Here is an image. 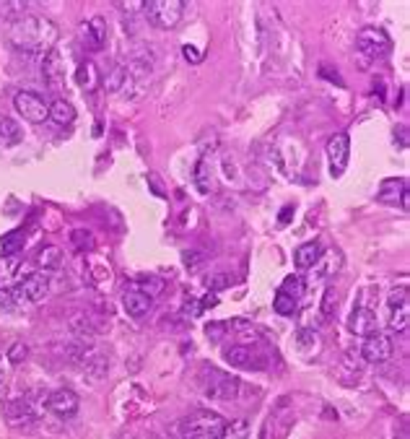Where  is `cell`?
<instances>
[{
  "label": "cell",
  "instance_id": "obj_6",
  "mask_svg": "<svg viewBox=\"0 0 410 439\" xmlns=\"http://www.w3.org/2000/svg\"><path fill=\"white\" fill-rule=\"evenodd\" d=\"M13 107H16V112L21 117L34 122V125L49 120V104L39 94H34V91H19V94L13 96Z\"/></svg>",
  "mask_w": 410,
  "mask_h": 439
},
{
  "label": "cell",
  "instance_id": "obj_14",
  "mask_svg": "<svg viewBox=\"0 0 410 439\" xmlns=\"http://www.w3.org/2000/svg\"><path fill=\"white\" fill-rule=\"evenodd\" d=\"M348 328H351V333L361 335V338H369V335L379 333V320H376L374 309L356 307L351 315V320H348Z\"/></svg>",
  "mask_w": 410,
  "mask_h": 439
},
{
  "label": "cell",
  "instance_id": "obj_2",
  "mask_svg": "<svg viewBox=\"0 0 410 439\" xmlns=\"http://www.w3.org/2000/svg\"><path fill=\"white\" fill-rule=\"evenodd\" d=\"M223 431H226V421L211 411H198L176 424L179 439H221Z\"/></svg>",
  "mask_w": 410,
  "mask_h": 439
},
{
  "label": "cell",
  "instance_id": "obj_11",
  "mask_svg": "<svg viewBox=\"0 0 410 439\" xmlns=\"http://www.w3.org/2000/svg\"><path fill=\"white\" fill-rule=\"evenodd\" d=\"M5 421L11 429H29L36 424V408L29 398H13L5 405Z\"/></svg>",
  "mask_w": 410,
  "mask_h": 439
},
{
  "label": "cell",
  "instance_id": "obj_32",
  "mask_svg": "<svg viewBox=\"0 0 410 439\" xmlns=\"http://www.w3.org/2000/svg\"><path fill=\"white\" fill-rule=\"evenodd\" d=\"M71 242L78 249H91V247H94V234H91L89 229H73Z\"/></svg>",
  "mask_w": 410,
  "mask_h": 439
},
{
  "label": "cell",
  "instance_id": "obj_38",
  "mask_svg": "<svg viewBox=\"0 0 410 439\" xmlns=\"http://www.w3.org/2000/svg\"><path fill=\"white\" fill-rule=\"evenodd\" d=\"M231 284V278L226 273H213V275H208V289L211 291H223L226 286Z\"/></svg>",
  "mask_w": 410,
  "mask_h": 439
},
{
  "label": "cell",
  "instance_id": "obj_18",
  "mask_svg": "<svg viewBox=\"0 0 410 439\" xmlns=\"http://www.w3.org/2000/svg\"><path fill=\"white\" fill-rule=\"evenodd\" d=\"M379 201L382 203H402L408 208V182L405 179H385L379 188Z\"/></svg>",
  "mask_w": 410,
  "mask_h": 439
},
{
  "label": "cell",
  "instance_id": "obj_29",
  "mask_svg": "<svg viewBox=\"0 0 410 439\" xmlns=\"http://www.w3.org/2000/svg\"><path fill=\"white\" fill-rule=\"evenodd\" d=\"M278 291L286 294V297H291L293 302H299V299L304 297V281H301L299 275H286V281L281 284Z\"/></svg>",
  "mask_w": 410,
  "mask_h": 439
},
{
  "label": "cell",
  "instance_id": "obj_17",
  "mask_svg": "<svg viewBox=\"0 0 410 439\" xmlns=\"http://www.w3.org/2000/svg\"><path fill=\"white\" fill-rule=\"evenodd\" d=\"M153 307V299L146 297L143 291H125V297H122V309H125V315L128 317H135V320H141V317H146L148 312H151Z\"/></svg>",
  "mask_w": 410,
  "mask_h": 439
},
{
  "label": "cell",
  "instance_id": "obj_19",
  "mask_svg": "<svg viewBox=\"0 0 410 439\" xmlns=\"http://www.w3.org/2000/svg\"><path fill=\"white\" fill-rule=\"evenodd\" d=\"M223 359L231 364V367H239V369H260V361H258V354L249 348V346H231Z\"/></svg>",
  "mask_w": 410,
  "mask_h": 439
},
{
  "label": "cell",
  "instance_id": "obj_43",
  "mask_svg": "<svg viewBox=\"0 0 410 439\" xmlns=\"http://www.w3.org/2000/svg\"><path fill=\"white\" fill-rule=\"evenodd\" d=\"M218 304V299H216V294H208V297L203 299V309H208V307H216Z\"/></svg>",
  "mask_w": 410,
  "mask_h": 439
},
{
  "label": "cell",
  "instance_id": "obj_10",
  "mask_svg": "<svg viewBox=\"0 0 410 439\" xmlns=\"http://www.w3.org/2000/svg\"><path fill=\"white\" fill-rule=\"evenodd\" d=\"M348 154H351V138L348 133H335L328 141V159H330V175L340 177L348 166Z\"/></svg>",
  "mask_w": 410,
  "mask_h": 439
},
{
  "label": "cell",
  "instance_id": "obj_27",
  "mask_svg": "<svg viewBox=\"0 0 410 439\" xmlns=\"http://www.w3.org/2000/svg\"><path fill=\"white\" fill-rule=\"evenodd\" d=\"M340 271V255L338 252H328V255H319V260L315 262V273L319 278H328V275L338 273Z\"/></svg>",
  "mask_w": 410,
  "mask_h": 439
},
{
  "label": "cell",
  "instance_id": "obj_1",
  "mask_svg": "<svg viewBox=\"0 0 410 439\" xmlns=\"http://www.w3.org/2000/svg\"><path fill=\"white\" fill-rule=\"evenodd\" d=\"M58 34V26L42 16H24L8 26V39L13 45L24 52H36V55H47L55 47Z\"/></svg>",
  "mask_w": 410,
  "mask_h": 439
},
{
  "label": "cell",
  "instance_id": "obj_16",
  "mask_svg": "<svg viewBox=\"0 0 410 439\" xmlns=\"http://www.w3.org/2000/svg\"><path fill=\"white\" fill-rule=\"evenodd\" d=\"M133 81H135V78L130 76L125 65H115V68L102 78V83H104V89L109 94H133V91H135V89H133Z\"/></svg>",
  "mask_w": 410,
  "mask_h": 439
},
{
  "label": "cell",
  "instance_id": "obj_22",
  "mask_svg": "<svg viewBox=\"0 0 410 439\" xmlns=\"http://www.w3.org/2000/svg\"><path fill=\"white\" fill-rule=\"evenodd\" d=\"M76 83L81 86L83 91H89V94L99 89L102 76H99V71H96V65L91 63V60H86V63H81V65H78V71H76Z\"/></svg>",
  "mask_w": 410,
  "mask_h": 439
},
{
  "label": "cell",
  "instance_id": "obj_30",
  "mask_svg": "<svg viewBox=\"0 0 410 439\" xmlns=\"http://www.w3.org/2000/svg\"><path fill=\"white\" fill-rule=\"evenodd\" d=\"M26 8H29V3H24V0H3L0 3V16L3 19H24Z\"/></svg>",
  "mask_w": 410,
  "mask_h": 439
},
{
  "label": "cell",
  "instance_id": "obj_34",
  "mask_svg": "<svg viewBox=\"0 0 410 439\" xmlns=\"http://www.w3.org/2000/svg\"><path fill=\"white\" fill-rule=\"evenodd\" d=\"M273 307H275V312L278 315H293L296 312V302H293L291 297H286V294H275V302H273Z\"/></svg>",
  "mask_w": 410,
  "mask_h": 439
},
{
  "label": "cell",
  "instance_id": "obj_9",
  "mask_svg": "<svg viewBox=\"0 0 410 439\" xmlns=\"http://www.w3.org/2000/svg\"><path fill=\"white\" fill-rule=\"evenodd\" d=\"M387 312H389V328L395 333H405L410 322V304H408V286L395 289L387 299Z\"/></svg>",
  "mask_w": 410,
  "mask_h": 439
},
{
  "label": "cell",
  "instance_id": "obj_25",
  "mask_svg": "<svg viewBox=\"0 0 410 439\" xmlns=\"http://www.w3.org/2000/svg\"><path fill=\"white\" fill-rule=\"evenodd\" d=\"M106 372H109V359L102 357L99 351L83 364V377L89 382H102L106 377Z\"/></svg>",
  "mask_w": 410,
  "mask_h": 439
},
{
  "label": "cell",
  "instance_id": "obj_33",
  "mask_svg": "<svg viewBox=\"0 0 410 439\" xmlns=\"http://www.w3.org/2000/svg\"><path fill=\"white\" fill-rule=\"evenodd\" d=\"M138 291H143L146 297H159L161 291H164V281L161 278H156V275H151V278H143L141 286H138Z\"/></svg>",
  "mask_w": 410,
  "mask_h": 439
},
{
  "label": "cell",
  "instance_id": "obj_13",
  "mask_svg": "<svg viewBox=\"0 0 410 439\" xmlns=\"http://www.w3.org/2000/svg\"><path fill=\"white\" fill-rule=\"evenodd\" d=\"M81 42L89 49H102L106 42V19L104 16H91L81 26Z\"/></svg>",
  "mask_w": 410,
  "mask_h": 439
},
{
  "label": "cell",
  "instance_id": "obj_35",
  "mask_svg": "<svg viewBox=\"0 0 410 439\" xmlns=\"http://www.w3.org/2000/svg\"><path fill=\"white\" fill-rule=\"evenodd\" d=\"M26 357H29V346L21 344V341H16V344L8 348V361H11V364H21Z\"/></svg>",
  "mask_w": 410,
  "mask_h": 439
},
{
  "label": "cell",
  "instance_id": "obj_26",
  "mask_svg": "<svg viewBox=\"0 0 410 439\" xmlns=\"http://www.w3.org/2000/svg\"><path fill=\"white\" fill-rule=\"evenodd\" d=\"M24 138L21 125L11 117H0V146H16Z\"/></svg>",
  "mask_w": 410,
  "mask_h": 439
},
{
  "label": "cell",
  "instance_id": "obj_28",
  "mask_svg": "<svg viewBox=\"0 0 410 439\" xmlns=\"http://www.w3.org/2000/svg\"><path fill=\"white\" fill-rule=\"evenodd\" d=\"M24 229H13V232H8V234H3V239H0V252L3 255H16L19 249L24 247Z\"/></svg>",
  "mask_w": 410,
  "mask_h": 439
},
{
  "label": "cell",
  "instance_id": "obj_40",
  "mask_svg": "<svg viewBox=\"0 0 410 439\" xmlns=\"http://www.w3.org/2000/svg\"><path fill=\"white\" fill-rule=\"evenodd\" d=\"M296 341L301 346H317V335L315 330H299L296 333Z\"/></svg>",
  "mask_w": 410,
  "mask_h": 439
},
{
  "label": "cell",
  "instance_id": "obj_5",
  "mask_svg": "<svg viewBox=\"0 0 410 439\" xmlns=\"http://www.w3.org/2000/svg\"><path fill=\"white\" fill-rule=\"evenodd\" d=\"M356 49L366 55V58H385L392 49V39L385 34V29H376V26H366L356 36Z\"/></svg>",
  "mask_w": 410,
  "mask_h": 439
},
{
  "label": "cell",
  "instance_id": "obj_42",
  "mask_svg": "<svg viewBox=\"0 0 410 439\" xmlns=\"http://www.w3.org/2000/svg\"><path fill=\"white\" fill-rule=\"evenodd\" d=\"M182 52H185V60H187V63H200V60H203V55L198 52V47H190V45H185V47H182Z\"/></svg>",
  "mask_w": 410,
  "mask_h": 439
},
{
  "label": "cell",
  "instance_id": "obj_36",
  "mask_svg": "<svg viewBox=\"0 0 410 439\" xmlns=\"http://www.w3.org/2000/svg\"><path fill=\"white\" fill-rule=\"evenodd\" d=\"M16 297H13V289H0V312H11L16 309Z\"/></svg>",
  "mask_w": 410,
  "mask_h": 439
},
{
  "label": "cell",
  "instance_id": "obj_39",
  "mask_svg": "<svg viewBox=\"0 0 410 439\" xmlns=\"http://www.w3.org/2000/svg\"><path fill=\"white\" fill-rule=\"evenodd\" d=\"M208 164L205 161H200L198 164V169H195V177H198V188H200V192H211V185H208Z\"/></svg>",
  "mask_w": 410,
  "mask_h": 439
},
{
  "label": "cell",
  "instance_id": "obj_23",
  "mask_svg": "<svg viewBox=\"0 0 410 439\" xmlns=\"http://www.w3.org/2000/svg\"><path fill=\"white\" fill-rule=\"evenodd\" d=\"M62 262H65V252L60 247H55V245H47V247H42L36 252V265H39L42 271H60Z\"/></svg>",
  "mask_w": 410,
  "mask_h": 439
},
{
  "label": "cell",
  "instance_id": "obj_21",
  "mask_svg": "<svg viewBox=\"0 0 410 439\" xmlns=\"http://www.w3.org/2000/svg\"><path fill=\"white\" fill-rule=\"evenodd\" d=\"M319 255H322L319 242H304V245H299L296 252H293V262H296L299 271H306V268H315V262L319 260Z\"/></svg>",
  "mask_w": 410,
  "mask_h": 439
},
{
  "label": "cell",
  "instance_id": "obj_12",
  "mask_svg": "<svg viewBox=\"0 0 410 439\" xmlns=\"http://www.w3.org/2000/svg\"><path fill=\"white\" fill-rule=\"evenodd\" d=\"M45 403H47V408L55 416H60V418H71V416L78 414V408H81V398H78L71 387H60V390L49 392Z\"/></svg>",
  "mask_w": 410,
  "mask_h": 439
},
{
  "label": "cell",
  "instance_id": "obj_20",
  "mask_svg": "<svg viewBox=\"0 0 410 439\" xmlns=\"http://www.w3.org/2000/svg\"><path fill=\"white\" fill-rule=\"evenodd\" d=\"M68 330L76 335V338H81V341H89L91 335H96L99 333V325H96L86 312H76V315H71L68 317Z\"/></svg>",
  "mask_w": 410,
  "mask_h": 439
},
{
  "label": "cell",
  "instance_id": "obj_37",
  "mask_svg": "<svg viewBox=\"0 0 410 439\" xmlns=\"http://www.w3.org/2000/svg\"><path fill=\"white\" fill-rule=\"evenodd\" d=\"M226 330H229V325H226V322H211V325L205 328V335H208L211 341H216V344H218L223 335H226Z\"/></svg>",
  "mask_w": 410,
  "mask_h": 439
},
{
  "label": "cell",
  "instance_id": "obj_24",
  "mask_svg": "<svg viewBox=\"0 0 410 439\" xmlns=\"http://www.w3.org/2000/svg\"><path fill=\"white\" fill-rule=\"evenodd\" d=\"M49 120L60 125V128H65V125H73V120H76V109L68 99H55L52 104H49Z\"/></svg>",
  "mask_w": 410,
  "mask_h": 439
},
{
  "label": "cell",
  "instance_id": "obj_41",
  "mask_svg": "<svg viewBox=\"0 0 410 439\" xmlns=\"http://www.w3.org/2000/svg\"><path fill=\"white\" fill-rule=\"evenodd\" d=\"M203 260V255L200 252H185V265H187V271H195Z\"/></svg>",
  "mask_w": 410,
  "mask_h": 439
},
{
  "label": "cell",
  "instance_id": "obj_31",
  "mask_svg": "<svg viewBox=\"0 0 410 439\" xmlns=\"http://www.w3.org/2000/svg\"><path fill=\"white\" fill-rule=\"evenodd\" d=\"M319 312H322V317H335V312H338V294H335V289H328L325 291V297H322V304H319Z\"/></svg>",
  "mask_w": 410,
  "mask_h": 439
},
{
  "label": "cell",
  "instance_id": "obj_4",
  "mask_svg": "<svg viewBox=\"0 0 410 439\" xmlns=\"http://www.w3.org/2000/svg\"><path fill=\"white\" fill-rule=\"evenodd\" d=\"M146 16L153 26L159 29H174L182 21V13H185V3L182 0H151L146 3Z\"/></svg>",
  "mask_w": 410,
  "mask_h": 439
},
{
  "label": "cell",
  "instance_id": "obj_3",
  "mask_svg": "<svg viewBox=\"0 0 410 439\" xmlns=\"http://www.w3.org/2000/svg\"><path fill=\"white\" fill-rule=\"evenodd\" d=\"M200 385L205 387V395L211 398H221V401H231L239 395V380L226 374V372H218L213 367H203L200 369Z\"/></svg>",
  "mask_w": 410,
  "mask_h": 439
},
{
  "label": "cell",
  "instance_id": "obj_44",
  "mask_svg": "<svg viewBox=\"0 0 410 439\" xmlns=\"http://www.w3.org/2000/svg\"><path fill=\"white\" fill-rule=\"evenodd\" d=\"M293 214V205H288V208H283V214H281V224H288V216Z\"/></svg>",
  "mask_w": 410,
  "mask_h": 439
},
{
  "label": "cell",
  "instance_id": "obj_15",
  "mask_svg": "<svg viewBox=\"0 0 410 439\" xmlns=\"http://www.w3.org/2000/svg\"><path fill=\"white\" fill-rule=\"evenodd\" d=\"M42 76L52 89H60L65 83V60L60 58V52L49 49L47 55H42Z\"/></svg>",
  "mask_w": 410,
  "mask_h": 439
},
{
  "label": "cell",
  "instance_id": "obj_8",
  "mask_svg": "<svg viewBox=\"0 0 410 439\" xmlns=\"http://www.w3.org/2000/svg\"><path fill=\"white\" fill-rule=\"evenodd\" d=\"M49 291V278L47 273H32L26 275L21 284L13 286V297L19 304H34V302H42Z\"/></svg>",
  "mask_w": 410,
  "mask_h": 439
},
{
  "label": "cell",
  "instance_id": "obj_7",
  "mask_svg": "<svg viewBox=\"0 0 410 439\" xmlns=\"http://www.w3.org/2000/svg\"><path fill=\"white\" fill-rule=\"evenodd\" d=\"M395 354V341L387 333H374L369 338H363L361 357L366 364H385Z\"/></svg>",
  "mask_w": 410,
  "mask_h": 439
}]
</instances>
